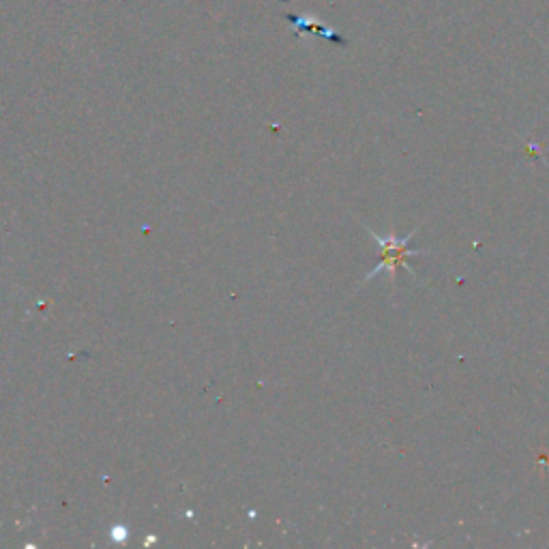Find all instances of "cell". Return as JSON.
<instances>
[{"label": "cell", "mask_w": 549, "mask_h": 549, "mask_svg": "<svg viewBox=\"0 0 549 549\" xmlns=\"http://www.w3.org/2000/svg\"><path fill=\"white\" fill-rule=\"evenodd\" d=\"M365 226V224H363ZM365 230L369 232V236H372V239L380 245V262L374 271H369L363 279V284H369V281L376 279L378 275L382 273H387L389 275V281L391 284H395V277H397V271L399 269H406L414 279H417V275H414L412 271V266H410V258L414 256H423V254H432V251L429 249H421V247H410V239L414 234L419 232V228H414L410 230L406 236H397V234H387V236H380L376 234L374 230H369L365 226Z\"/></svg>", "instance_id": "cell-1"}]
</instances>
